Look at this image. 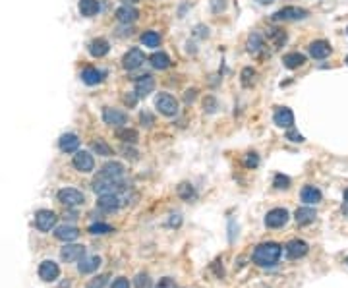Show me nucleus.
Listing matches in <instances>:
<instances>
[{"label":"nucleus","mask_w":348,"mask_h":288,"mask_svg":"<svg viewBox=\"0 0 348 288\" xmlns=\"http://www.w3.org/2000/svg\"><path fill=\"white\" fill-rule=\"evenodd\" d=\"M280 253H282V247H280L277 242L259 244L254 251V263L259 267H271L278 261Z\"/></svg>","instance_id":"nucleus-1"},{"label":"nucleus","mask_w":348,"mask_h":288,"mask_svg":"<svg viewBox=\"0 0 348 288\" xmlns=\"http://www.w3.org/2000/svg\"><path fill=\"white\" fill-rule=\"evenodd\" d=\"M155 107H157V111L161 112L162 116H168V118L176 116L178 111H180L178 99L174 95H170V93H159L155 97Z\"/></svg>","instance_id":"nucleus-2"},{"label":"nucleus","mask_w":348,"mask_h":288,"mask_svg":"<svg viewBox=\"0 0 348 288\" xmlns=\"http://www.w3.org/2000/svg\"><path fill=\"white\" fill-rule=\"evenodd\" d=\"M309 16V12L306 8H300V6H284L277 10L271 20L273 22H298V20H306Z\"/></svg>","instance_id":"nucleus-3"},{"label":"nucleus","mask_w":348,"mask_h":288,"mask_svg":"<svg viewBox=\"0 0 348 288\" xmlns=\"http://www.w3.org/2000/svg\"><path fill=\"white\" fill-rule=\"evenodd\" d=\"M124 176H126V168H124V165L118 163V161L107 163V165L99 170V174H97V178H101V180L116 182V184H120V182L124 180Z\"/></svg>","instance_id":"nucleus-4"},{"label":"nucleus","mask_w":348,"mask_h":288,"mask_svg":"<svg viewBox=\"0 0 348 288\" xmlns=\"http://www.w3.org/2000/svg\"><path fill=\"white\" fill-rule=\"evenodd\" d=\"M58 201L66 207H79L85 203V196L76 188H62L58 192Z\"/></svg>","instance_id":"nucleus-5"},{"label":"nucleus","mask_w":348,"mask_h":288,"mask_svg":"<svg viewBox=\"0 0 348 288\" xmlns=\"http://www.w3.org/2000/svg\"><path fill=\"white\" fill-rule=\"evenodd\" d=\"M103 120L107 126L111 128H122L128 124V114L124 111H118V109H113V107H105L103 109Z\"/></svg>","instance_id":"nucleus-6"},{"label":"nucleus","mask_w":348,"mask_h":288,"mask_svg":"<svg viewBox=\"0 0 348 288\" xmlns=\"http://www.w3.org/2000/svg\"><path fill=\"white\" fill-rule=\"evenodd\" d=\"M72 165H74L76 170H79L83 174H89L95 168V159L89 151H76V155L72 159Z\"/></svg>","instance_id":"nucleus-7"},{"label":"nucleus","mask_w":348,"mask_h":288,"mask_svg":"<svg viewBox=\"0 0 348 288\" xmlns=\"http://www.w3.org/2000/svg\"><path fill=\"white\" fill-rule=\"evenodd\" d=\"M143 62H145V54H143L141 48H130V50L122 56V68L128 70V72L138 70Z\"/></svg>","instance_id":"nucleus-8"},{"label":"nucleus","mask_w":348,"mask_h":288,"mask_svg":"<svg viewBox=\"0 0 348 288\" xmlns=\"http://www.w3.org/2000/svg\"><path fill=\"white\" fill-rule=\"evenodd\" d=\"M288 219H290V213L286 209H282V207H277V209H271L265 215V224L269 228H280V226H284L288 222Z\"/></svg>","instance_id":"nucleus-9"},{"label":"nucleus","mask_w":348,"mask_h":288,"mask_svg":"<svg viewBox=\"0 0 348 288\" xmlns=\"http://www.w3.org/2000/svg\"><path fill=\"white\" fill-rule=\"evenodd\" d=\"M56 221H58V217H56V213H52V211H39L37 215H35V226L41 230V232H50L52 228H56Z\"/></svg>","instance_id":"nucleus-10"},{"label":"nucleus","mask_w":348,"mask_h":288,"mask_svg":"<svg viewBox=\"0 0 348 288\" xmlns=\"http://www.w3.org/2000/svg\"><path fill=\"white\" fill-rule=\"evenodd\" d=\"M85 255V247L81 244H66L62 249H60V257L66 261V263H74V261H79L81 257Z\"/></svg>","instance_id":"nucleus-11"},{"label":"nucleus","mask_w":348,"mask_h":288,"mask_svg":"<svg viewBox=\"0 0 348 288\" xmlns=\"http://www.w3.org/2000/svg\"><path fill=\"white\" fill-rule=\"evenodd\" d=\"M155 91V78L151 76V74H145V76H139L138 80H136V95H138L139 99H143V97H147V95H151Z\"/></svg>","instance_id":"nucleus-12"},{"label":"nucleus","mask_w":348,"mask_h":288,"mask_svg":"<svg viewBox=\"0 0 348 288\" xmlns=\"http://www.w3.org/2000/svg\"><path fill=\"white\" fill-rule=\"evenodd\" d=\"M273 122L277 124L278 128H294V112L290 111L288 107H278L275 114H273Z\"/></svg>","instance_id":"nucleus-13"},{"label":"nucleus","mask_w":348,"mask_h":288,"mask_svg":"<svg viewBox=\"0 0 348 288\" xmlns=\"http://www.w3.org/2000/svg\"><path fill=\"white\" fill-rule=\"evenodd\" d=\"M138 18H139V10L136 6H132V4H122L116 10V20L120 23H124V25L138 22Z\"/></svg>","instance_id":"nucleus-14"},{"label":"nucleus","mask_w":348,"mask_h":288,"mask_svg":"<svg viewBox=\"0 0 348 288\" xmlns=\"http://www.w3.org/2000/svg\"><path fill=\"white\" fill-rule=\"evenodd\" d=\"M122 205V200L118 194H107V196H99L97 200V207L105 213H113V211H118Z\"/></svg>","instance_id":"nucleus-15"},{"label":"nucleus","mask_w":348,"mask_h":288,"mask_svg":"<svg viewBox=\"0 0 348 288\" xmlns=\"http://www.w3.org/2000/svg\"><path fill=\"white\" fill-rule=\"evenodd\" d=\"M39 277H41L45 283H52V281H56V279L60 277V267L56 265L54 261L46 259V261H43V263L39 265Z\"/></svg>","instance_id":"nucleus-16"},{"label":"nucleus","mask_w":348,"mask_h":288,"mask_svg":"<svg viewBox=\"0 0 348 288\" xmlns=\"http://www.w3.org/2000/svg\"><path fill=\"white\" fill-rule=\"evenodd\" d=\"M331 52H333L331 44L327 43V41H323V39L309 43V56H311V58H315V60H325Z\"/></svg>","instance_id":"nucleus-17"},{"label":"nucleus","mask_w":348,"mask_h":288,"mask_svg":"<svg viewBox=\"0 0 348 288\" xmlns=\"http://www.w3.org/2000/svg\"><path fill=\"white\" fill-rule=\"evenodd\" d=\"M54 236L60 240V242H74V240H77V236H79V230L76 228V226H72V224H62V226H56L54 228Z\"/></svg>","instance_id":"nucleus-18"},{"label":"nucleus","mask_w":348,"mask_h":288,"mask_svg":"<svg viewBox=\"0 0 348 288\" xmlns=\"http://www.w3.org/2000/svg\"><path fill=\"white\" fill-rule=\"evenodd\" d=\"M109 50H111V43L105 37H97L89 43V54L93 58H103L109 54Z\"/></svg>","instance_id":"nucleus-19"},{"label":"nucleus","mask_w":348,"mask_h":288,"mask_svg":"<svg viewBox=\"0 0 348 288\" xmlns=\"http://www.w3.org/2000/svg\"><path fill=\"white\" fill-rule=\"evenodd\" d=\"M103 80H105V72L99 70V68L87 66L81 72V82H83L85 85H99Z\"/></svg>","instance_id":"nucleus-20"},{"label":"nucleus","mask_w":348,"mask_h":288,"mask_svg":"<svg viewBox=\"0 0 348 288\" xmlns=\"http://www.w3.org/2000/svg\"><path fill=\"white\" fill-rule=\"evenodd\" d=\"M58 147H60L62 153H76L77 147H79V137L76 133H64L58 139Z\"/></svg>","instance_id":"nucleus-21"},{"label":"nucleus","mask_w":348,"mask_h":288,"mask_svg":"<svg viewBox=\"0 0 348 288\" xmlns=\"http://www.w3.org/2000/svg\"><path fill=\"white\" fill-rule=\"evenodd\" d=\"M308 249H309V246L304 240H292V242L286 244V253H288L290 259H300L308 253Z\"/></svg>","instance_id":"nucleus-22"},{"label":"nucleus","mask_w":348,"mask_h":288,"mask_svg":"<svg viewBox=\"0 0 348 288\" xmlns=\"http://www.w3.org/2000/svg\"><path fill=\"white\" fill-rule=\"evenodd\" d=\"M300 198L306 205H317L323 196H321L319 188H315V186H304L300 192Z\"/></svg>","instance_id":"nucleus-23"},{"label":"nucleus","mask_w":348,"mask_h":288,"mask_svg":"<svg viewBox=\"0 0 348 288\" xmlns=\"http://www.w3.org/2000/svg\"><path fill=\"white\" fill-rule=\"evenodd\" d=\"M306 64V56L302 52H286L282 56V66L288 70H298Z\"/></svg>","instance_id":"nucleus-24"},{"label":"nucleus","mask_w":348,"mask_h":288,"mask_svg":"<svg viewBox=\"0 0 348 288\" xmlns=\"http://www.w3.org/2000/svg\"><path fill=\"white\" fill-rule=\"evenodd\" d=\"M77 10L83 18H93L99 14L101 6H99V0H79L77 2Z\"/></svg>","instance_id":"nucleus-25"},{"label":"nucleus","mask_w":348,"mask_h":288,"mask_svg":"<svg viewBox=\"0 0 348 288\" xmlns=\"http://www.w3.org/2000/svg\"><path fill=\"white\" fill-rule=\"evenodd\" d=\"M116 137H118L122 143H130V145H134V143H138L139 133H138V130H134V128L122 126V128H116Z\"/></svg>","instance_id":"nucleus-26"},{"label":"nucleus","mask_w":348,"mask_h":288,"mask_svg":"<svg viewBox=\"0 0 348 288\" xmlns=\"http://www.w3.org/2000/svg\"><path fill=\"white\" fill-rule=\"evenodd\" d=\"M315 217H317V213H315V209H311V207H300V209H296V213H294V219H296V222H298L300 226H306V224L313 222Z\"/></svg>","instance_id":"nucleus-27"},{"label":"nucleus","mask_w":348,"mask_h":288,"mask_svg":"<svg viewBox=\"0 0 348 288\" xmlns=\"http://www.w3.org/2000/svg\"><path fill=\"white\" fill-rule=\"evenodd\" d=\"M99 265H101V257H99V255H91V257H85V255H83V257L79 259V265H77V269H79V273L87 275V273L97 271Z\"/></svg>","instance_id":"nucleus-28"},{"label":"nucleus","mask_w":348,"mask_h":288,"mask_svg":"<svg viewBox=\"0 0 348 288\" xmlns=\"http://www.w3.org/2000/svg\"><path fill=\"white\" fill-rule=\"evenodd\" d=\"M149 60H151V66L155 68V70H166V68L172 64V62H170V56H168L166 52H162V50L153 52Z\"/></svg>","instance_id":"nucleus-29"},{"label":"nucleus","mask_w":348,"mask_h":288,"mask_svg":"<svg viewBox=\"0 0 348 288\" xmlns=\"http://www.w3.org/2000/svg\"><path fill=\"white\" fill-rule=\"evenodd\" d=\"M265 48V41H263V35L261 33H257V31H254L250 37H248V50L252 52V54H259L261 50Z\"/></svg>","instance_id":"nucleus-30"},{"label":"nucleus","mask_w":348,"mask_h":288,"mask_svg":"<svg viewBox=\"0 0 348 288\" xmlns=\"http://www.w3.org/2000/svg\"><path fill=\"white\" fill-rule=\"evenodd\" d=\"M267 39L271 41V44H273V48H280L282 44L286 43V33L282 31V29H271L269 33H267Z\"/></svg>","instance_id":"nucleus-31"},{"label":"nucleus","mask_w":348,"mask_h":288,"mask_svg":"<svg viewBox=\"0 0 348 288\" xmlns=\"http://www.w3.org/2000/svg\"><path fill=\"white\" fill-rule=\"evenodd\" d=\"M255 76H257V72L252 66L242 68V72H240V83H242V87H252L255 82Z\"/></svg>","instance_id":"nucleus-32"},{"label":"nucleus","mask_w":348,"mask_h":288,"mask_svg":"<svg viewBox=\"0 0 348 288\" xmlns=\"http://www.w3.org/2000/svg\"><path fill=\"white\" fill-rule=\"evenodd\" d=\"M93 151L97 153V155H101V157H111L113 155V147L103 139V137H97L95 141H93Z\"/></svg>","instance_id":"nucleus-33"},{"label":"nucleus","mask_w":348,"mask_h":288,"mask_svg":"<svg viewBox=\"0 0 348 288\" xmlns=\"http://www.w3.org/2000/svg\"><path fill=\"white\" fill-rule=\"evenodd\" d=\"M141 43L145 44V46H149V48H155V46H159L161 43V35L157 33V31H145L143 35H141Z\"/></svg>","instance_id":"nucleus-34"},{"label":"nucleus","mask_w":348,"mask_h":288,"mask_svg":"<svg viewBox=\"0 0 348 288\" xmlns=\"http://www.w3.org/2000/svg\"><path fill=\"white\" fill-rule=\"evenodd\" d=\"M115 228L111 226V224H107V222H95L89 226V232L95 234V236H103V234H109V232H113Z\"/></svg>","instance_id":"nucleus-35"},{"label":"nucleus","mask_w":348,"mask_h":288,"mask_svg":"<svg viewBox=\"0 0 348 288\" xmlns=\"http://www.w3.org/2000/svg\"><path fill=\"white\" fill-rule=\"evenodd\" d=\"M178 196H180L182 200L190 201L192 198H195V190H193V186H192V184L182 182V184L178 186Z\"/></svg>","instance_id":"nucleus-36"},{"label":"nucleus","mask_w":348,"mask_h":288,"mask_svg":"<svg viewBox=\"0 0 348 288\" xmlns=\"http://www.w3.org/2000/svg\"><path fill=\"white\" fill-rule=\"evenodd\" d=\"M219 109V101L213 97V95H207L205 99H203V111L209 112V114H213V112H217Z\"/></svg>","instance_id":"nucleus-37"},{"label":"nucleus","mask_w":348,"mask_h":288,"mask_svg":"<svg viewBox=\"0 0 348 288\" xmlns=\"http://www.w3.org/2000/svg\"><path fill=\"white\" fill-rule=\"evenodd\" d=\"M273 186L277 190H288L290 188V178L284 176V174H277V176L273 178Z\"/></svg>","instance_id":"nucleus-38"},{"label":"nucleus","mask_w":348,"mask_h":288,"mask_svg":"<svg viewBox=\"0 0 348 288\" xmlns=\"http://www.w3.org/2000/svg\"><path fill=\"white\" fill-rule=\"evenodd\" d=\"M139 122H141V126H145V128H151L153 124H155V116L151 114L149 111H143L139 114Z\"/></svg>","instance_id":"nucleus-39"},{"label":"nucleus","mask_w":348,"mask_h":288,"mask_svg":"<svg viewBox=\"0 0 348 288\" xmlns=\"http://www.w3.org/2000/svg\"><path fill=\"white\" fill-rule=\"evenodd\" d=\"M138 99L139 97L136 95V93H126V95L122 97V101H124V105H126L128 109H134V107L138 105Z\"/></svg>","instance_id":"nucleus-40"},{"label":"nucleus","mask_w":348,"mask_h":288,"mask_svg":"<svg viewBox=\"0 0 348 288\" xmlns=\"http://www.w3.org/2000/svg\"><path fill=\"white\" fill-rule=\"evenodd\" d=\"M286 139H290V141H294V143H304L306 139H304V135L300 132H296L294 128H288V132H286Z\"/></svg>","instance_id":"nucleus-41"},{"label":"nucleus","mask_w":348,"mask_h":288,"mask_svg":"<svg viewBox=\"0 0 348 288\" xmlns=\"http://www.w3.org/2000/svg\"><path fill=\"white\" fill-rule=\"evenodd\" d=\"M225 8H227V0H211V10H213L215 14L223 12Z\"/></svg>","instance_id":"nucleus-42"},{"label":"nucleus","mask_w":348,"mask_h":288,"mask_svg":"<svg viewBox=\"0 0 348 288\" xmlns=\"http://www.w3.org/2000/svg\"><path fill=\"white\" fill-rule=\"evenodd\" d=\"M136 287L138 288H149L151 287L149 277H147V275H138V279H136Z\"/></svg>","instance_id":"nucleus-43"},{"label":"nucleus","mask_w":348,"mask_h":288,"mask_svg":"<svg viewBox=\"0 0 348 288\" xmlns=\"http://www.w3.org/2000/svg\"><path fill=\"white\" fill-rule=\"evenodd\" d=\"M105 283H107V277H105V275H101V277L93 279L91 283H89V285H87L85 288H103V287H105Z\"/></svg>","instance_id":"nucleus-44"},{"label":"nucleus","mask_w":348,"mask_h":288,"mask_svg":"<svg viewBox=\"0 0 348 288\" xmlns=\"http://www.w3.org/2000/svg\"><path fill=\"white\" fill-rule=\"evenodd\" d=\"M193 35L199 37V39H205V37L209 35V27L207 25H197V27L193 29Z\"/></svg>","instance_id":"nucleus-45"},{"label":"nucleus","mask_w":348,"mask_h":288,"mask_svg":"<svg viewBox=\"0 0 348 288\" xmlns=\"http://www.w3.org/2000/svg\"><path fill=\"white\" fill-rule=\"evenodd\" d=\"M122 155L126 157V159H132V161H138V151L136 149H132V147H122Z\"/></svg>","instance_id":"nucleus-46"},{"label":"nucleus","mask_w":348,"mask_h":288,"mask_svg":"<svg viewBox=\"0 0 348 288\" xmlns=\"http://www.w3.org/2000/svg\"><path fill=\"white\" fill-rule=\"evenodd\" d=\"M257 165H259V157H257V153H250L248 159H246V166H248V168H255Z\"/></svg>","instance_id":"nucleus-47"},{"label":"nucleus","mask_w":348,"mask_h":288,"mask_svg":"<svg viewBox=\"0 0 348 288\" xmlns=\"http://www.w3.org/2000/svg\"><path fill=\"white\" fill-rule=\"evenodd\" d=\"M111 288H130V281L124 279V277H118L115 283L111 285Z\"/></svg>","instance_id":"nucleus-48"},{"label":"nucleus","mask_w":348,"mask_h":288,"mask_svg":"<svg viewBox=\"0 0 348 288\" xmlns=\"http://www.w3.org/2000/svg\"><path fill=\"white\" fill-rule=\"evenodd\" d=\"M195 97H197V89H188L184 93V101L190 105V103H193L195 101Z\"/></svg>","instance_id":"nucleus-49"},{"label":"nucleus","mask_w":348,"mask_h":288,"mask_svg":"<svg viewBox=\"0 0 348 288\" xmlns=\"http://www.w3.org/2000/svg\"><path fill=\"white\" fill-rule=\"evenodd\" d=\"M122 2H124V4H132V6H134V4H138L139 0H122Z\"/></svg>","instance_id":"nucleus-50"},{"label":"nucleus","mask_w":348,"mask_h":288,"mask_svg":"<svg viewBox=\"0 0 348 288\" xmlns=\"http://www.w3.org/2000/svg\"><path fill=\"white\" fill-rule=\"evenodd\" d=\"M345 201H347V203H348V188H347V190H345Z\"/></svg>","instance_id":"nucleus-51"},{"label":"nucleus","mask_w":348,"mask_h":288,"mask_svg":"<svg viewBox=\"0 0 348 288\" xmlns=\"http://www.w3.org/2000/svg\"><path fill=\"white\" fill-rule=\"evenodd\" d=\"M261 2H273V0H261Z\"/></svg>","instance_id":"nucleus-52"},{"label":"nucleus","mask_w":348,"mask_h":288,"mask_svg":"<svg viewBox=\"0 0 348 288\" xmlns=\"http://www.w3.org/2000/svg\"><path fill=\"white\" fill-rule=\"evenodd\" d=\"M347 263H348V257H347Z\"/></svg>","instance_id":"nucleus-53"},{"label":"nucleus","mask_w":348,"mask_h":288,"mask_svg":"<svg viewBox=\"0 0 348 288\" xmlns=\"http://www.w3.org/2000/svg\"><path fill=\"white\" fill-rule=\"evenodd\" d=\"M347 62H348V58H347Z\"/></svg>","instance_id":"nucleus-54"},{"label":"nucleus","mask_w":348,"mask_h":288,"mask_svg":"<svg viewBox=\"0 0 348 288\" xmlns=\"http://www.w3.org/2000/svg\"><path fill=\"white\" fill-rule=\"evenodd\" d=\"M347 31H348V29H347Z\"/></svg>","instance_id":"nucleus-55"}]
</instances>
